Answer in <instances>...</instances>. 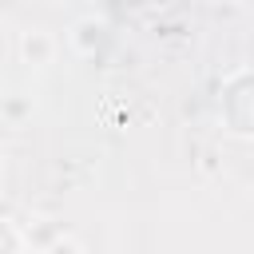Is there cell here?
<instances>
[{
	"label": "cell",
	"mask_w": 254,
	"mask_h": 254,
	"mask_svg": "<svg viewBox=\"0 0 254 254\" xmlns=\"http://www.w3.org/2000/svg\"><path fill=\"white\" fill-rule=\"evenodd\" d=\"M48 48H52V44H48V36H40V32L24 36V56H28V60H36V64H40V60L48 56Z\"/></svg>",
	"instance_id": "1"
}]
</instances>
